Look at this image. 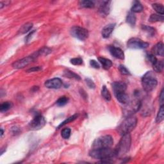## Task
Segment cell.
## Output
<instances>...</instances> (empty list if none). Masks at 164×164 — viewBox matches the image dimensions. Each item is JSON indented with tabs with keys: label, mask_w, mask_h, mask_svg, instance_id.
Masks as SVG:
<instances>
[{
	"label": "cell",
	"mask_w": 164,
	"mask_h": 164,
	"mask_svg": "<svg viewBox=\"0 0 164 164\" xmlns=\"http://www.w3.org/2000/svg\"><path fill=\"white\" fill-rule=\"evenodd\" d=\"M89 156L94 159L101 160H109L115 157L114 149L110 148L92 149L89 152Z\"/></svg>",
	"instance_id": "obj_1"
},
{
	"label": "cell",
	"mask_w": 164,
	"mask_h": 164,
	"mask_svg": "<svg viewBox=\"0 0 164 164\" xmlns=\"http://www.w3.org/2000/svg\"><path fill=\"white\" fill-rule=\"evenodd\" d=\"M131 144V137L129 133L122 135V138L120 139L119 143L114 149L115 157H121L125 154H126L130 149Z\"/></svg>",
	"instance_id": "obj_2"
},
{
	"label": "cell",
	"mask_w": 164,
	"mask_h": 164,
	"mask_svg": "<svg viewBox=\"0 0 164 164\" xmlns=\"http://www.w3.org/2000/svg\"><path fill=\"white\" fill-rule=\"evenodd\" d=\"M137 124V119L133 115H129L117 127V131L120 135L129 133L134 129Z\"/></svg>",
	"instance_id": "obj_3"
},
{
	"label": "cell",
	"mask_w": 164,
	"mask_h": 164,
	"mask_svg": "<svg viewBox=\"0 0 164 164\" xmlns=\"http://www.w3.org/2000/svg\"><path fill=\"white\" fill-rule=\"evenodd\" d=\"M158 85V80L152 71H148L142 78V85L147 92H151Z\"/></svg>",
	"instance_id": "obj_4"
},
{
	"label": "cell",
	"mask_w": 164,
	"mask_h": 164,
	"mask_svg": "<svg viewBox=\"0 0 164 164\" xmlns=\"http://www.w3.org/2000/svg\"><path fill=\"white\" fill-rule=\"evenodd\" d=\"M114 139L112 136L106 135L98 137L92 144V149L99 148H110L113 146Z\"/></svg>",
	"instance_id": "obj_5"
},
{
	"label": "cell",
	"mask_w": 164,
	"mask_h": 164,
	"mask_svg": "<svg viewBox=\"0 0 164 164\" xmlns=\"http://www.w3.org/2000/svg\"><path fill=\"white\" fill-rule=\"evenodd\" d=\"M70 33L73 37L82 41L87 39L89 37L88 30L78 26H75L71 28Z\"/></svg>",
	"instance_id": "obj_6"
},
{
	"label": "cell",
	"mask_w": 164,
	"mask_h": 164,
	"mask_svg": "<svg viewBox=\"0 0 164 164\" xmlns=\"http://www.w3.org/2000/svg\"><path fill=\"white\" fill-rule=\"evenodd\" d=\"M149 44L148 42H146L141 40L140 38L135 37L131 38L127 42L128 47L135 49H146L149 46Z\"/></svg>",
	"instance_id": "obj_7"
},
{
	"label": "cell",
	"mask_w": 164,
	"mask_h": 164,
	"mask_svg": "<svg viewBox=\"0 0 164 164\" xmlns=\"http://www.w3.org/2000/svg\"><path fill=\"white\" fill-rule=\"evenodd\" d=\"M46 123L45 118L41 114L37 115L29 124V128L32 130H38L42 128Z\"/></svg>",
	"instance_id": "obj_8"
},
{
	"label": "cell",
	"mask_w": 164,
	"mask_h": 164,
	"mask_svg": "<svg viewBox=\"0 0 164 164\" xmlns=\"http://www.w3.org/2000/svg\"><path fill=\"white\" fill-rule=\"evenodd\" d=\"M34 59L35 58H34L33 56H28V57H24L14 62L12 64V66L13 68L16 69H23L28 66L30 64L33 62Z\"/></svg>",
	"instance_id": "obj_9"
},
{
	"label": "cell",
	"mask_w": 164,
	"mask_h": 164,
	"mask_svg": "<svg viewBox=\"0 0 164 164\" xmlns=\"http://www.w3.org/2000/svg\"><path fill=\"white\" fill-rule=\"evenodd\" d=\"M45 87L51 89H58L62 86V81L58 78L47 80L44 83Z\"/></svg>",
	"instance_id": "obj_10"
},
{
	"label": "cell",
	"mask_w": 164,
	"mask_h": 164,
	"mask_svg": "<svg viewBox=\"0 0 164 164\" xmlns=\"http://www.w3.org/2000/svg\"><path fill=\"white\" fill-rule=\"evenodd\" d=\"M110 3L111 1H101L99 7V13L101 16L105 17L109 14L110 11Z\"/></svg>",
	"instance_id": "obj_11"
},
{
	"label": "cell",
	"mask_w": 164,
	"mask_h": 164,
	"mask_svg": "<svg viewBox=\"0 0 164 164\" xmlns=\"http://www.w3.org/2000/svg\"><path fill=\"white\" fill-rule=\"evenodd\" d=\"M109 49L110 54L113 56L114 57L120 59V60H124V51L119 48V47H115L113 46H110L109 47Z\"/></svg>",
	"instance_id": "obj_12"
},
{
	"label": "cell",
	"mask_w": 164,
	"mask_h": 164,
	"mask_svg": "<svg viewBox=\"0 0 164 164\" xmlns=\"http://www.w3.org/2000/svg\"><path fill=\"white\" fill-rule=\"evenodd\" d=\"M114 93L125 92L127 89L126 84L123 81H115L112 84Z\"/></svg>",
	"instance_id": "obj_13"
},
{
	"label": "cell",
	"mask_w": 164,
	"mask_h": 164,
	"mask_svg": "<svg viewBox=\"0 0 164 164\" xmlns=\"http://www.w3.org/2000/svg\"><path fill=\"white\" fill-rule=\"evenodd\" d=\"M115 27V23H111L105 26V27L102 30V32H101L102 37L105 38H109L112 32H113Z\"/></svg>",
	"instance_id": "obj_14"
},
{
	"label": "cell",
	"mask_w": 164,
	"mask_h": 164,
	"mask_svg": "<svg viewBox=\"0 0 164 164\" xmlns=\"http://www.w3.org/2000/svg\"><path fill=\"white\" fill-rule=\"evenodd\" d=\"M116 99H117V101L123 105H126L129 101V98L128 95L126 94L125 92H117V93H114Z\"/></svg>",
	"instance_id": "obj_15"
},
{
	"label": "cell",
	"mask_w": 164,
	"mask_h": 164,
	"mask_svg": "<svg viewBox=\"0 0 164 164\" xmlns=\"http://www.w3.org/2000/svg\"><path fill=\"white\" fill-rule=\"evenodd\" d=\"M153 55L160 56V57H163L164 55V49H163V42H160L158 44L155 45L152 48Z\"/></svg>",
	"instance_id": "obj_16"
},
{
	"label": "cell",
	"mask_w": 164,
	"mask_h": 164,
	"mask_svg": "<svg viewBox=\"0 0 164 164\" xmlns=\"http://www.w3.org/2000/svg\"><path fill=\"white\" fill-rule=\"evenodd\" d=\"M98 60L101 64L103 69L105 70H109L112 66V64H113L110 60L104 57H99Z\"/></svg>",
	"instance_id": "obj_17"
},
{
	"label": "cell",
	"mask_w": 164,
	"mask_h": 164,
	"mask_svg": "<svg viewBox=\"0 0 164 164\" xmlns=\"http://www.w3.org/2000/svg\"><path fill=\"white\" fill-rule=\"evenodd\" d=\"M152 66L153 69L155 72H162L163 70V67H164V63L163 60H157L156 62H154Z\"/></svg>",
	"instance_id": "obj_18"
},
{
	"label": "cell",
	"mask_w": 164,
	"mask_h": 164,
	"mask_svg": "<svg viewBox=\"0 0 164 164\" xmlns=\"http://www.w3.org/2000/svg\"><path fill=\"white\" fill-rule=\"evenodd\" d=\"M126 23L130 25L131 27H135V25L136 24L137 18L134 13H133L132 12H129L126 16Z\"/></svg>",
	"instance_id": "obj_19"
},
{
	"label": "cell",
	"mask_w": 164,
	"mask_h": 164,
	"mask_svg": "<svg viewBox=\"0 0 164 164\" xmlns=\"http://www.w3.org/2000/svg\"><path fill=\"white\" fill-rule=\"evenodd\" d=\"M33 27V24L32 23H27L23 24L22 27L19 30L18 33L19 34H24L26 33H28L29 31L31 30Z\"/></svg>",
	"instance_id": "obj_20"
},
{
	"label": "cell",
	"mask_w": 164,
	"mask_h": 164,
	"mask_svg": "<svg viewBox=\"0 0 164 164\" xmlns=\"http://www.w3.org/2000/svg\"><path fill=\"white\" fill-rule=\"evenodd\" d=\"M143 6L142 4L138 1H135L133 2V5L131 8V12L133 13H139L143 11Z\"/></svg>",
	"instance_id": "obj_21"
},
{
	"label": "cell",
	"mask_w": 164,
	"mask_h": 164,
	"mask_svg": "<svg viewBox=\"0 0 164 164\" xmlns=\"http://www.w3.org/2000/svg\"><path fill=\"white\" fill-rule=\"evenodd\" d=\"M101 96L105 100L107 101H109L111 100L112 99V96L111 94L109 92V90L107 89L106 87V86H103L101 89Z\"/></svg>",
	"instance_id": "obj_22"
},
{
	"label": "cell",
	"mask_w": 164,
	"mask_h": 164,
	"mask_svg": "<svg viewBox=\"0 0 164 164\" xmlns=\"http://www.w3.org/2000/svg\"><path fill=\"white\" fill-rule=\"evenodd\" d=\"M64 76H66V78H71V79H75L76 80H80L81 78L79 75H78L76 73L73 72L72 71H71L69 70H66V71H64Z\"/></svg>",
	"instance_id": "obj_23"
},
{
	"label": "cell",
	"mask_w": 164,
	"mask_h": 164,
	"mask_svg": "<svg viewBox=\"0 0 164 164\" xmlns=\"http://www.w3.org/2000/svg\"><path fill=\"white\" fill-rule=\"evenodd\" d=\"M79 5L81 8H94L95 7V4L92 1H89V0H84V1H80Z\"/></svg>",
	"instance_id": "obj_24"
},
{
	"label": "cell",
	"mask_w": 164,
	"mask_h": 164,
	"mask_svg": "<svg viewBox=\"0 0 164 164\" xmlns=\"http://www.w3.org/2000/svg\"><path fill=\"white\" fill-rule=\"evenodd\" d=\"M152 7L153 9L156 11L158 14L163 16L164 14V8L162 4H158V3H154L152 5Z\"/></svg>",
	"instance_id": "obj_25"
},
{
	"label": "cell",
	"mask_w": 164,
	"mask_h": 164,
	"mask_svg": "<svg viewBox=\"0 0 164 164\" xmlns=\"http://www.w3.org/2000/svg\"><path fill=\"white\" fill-rule=\"evenodd\" d=\"M163 117H164V106L161 105L157 115L156 122L157 123H161L163 120Z\"/></svg>",
	"instance_id": "obj_26"
},
{
	"label": "cell",
	"mask_w": 164,
	"mask_h": 164,
	"mask_svg": "<svg viewBox=\"0 0 164 164\" xmlns=\"http://www.w3.org/2000/svg\"><path fill=\"white\" fill-rule=\"evenodd\" d=\"M149 22L151 23H155L158 22V21H161L163 22V16H161L159 14H151L149 19Z\"/></svg>",
	"instance_id": "obj_27"
},
{
	"label": "cell",
	"mask_w": 164,
	"mask_h": 164,
	"mask_svg": "<svg viewBox=\"0 0 164 164\" xmlns=\"http://www.w3.org/2000/svg\"><path fill=\"white\" fill-rule=\"evenodd\" d=\"M12 107V103L9 101L4 102L0 105V112H7L8 110H10Z\"/></svg>",
	"instance_id": "obj_28"
},
{
	"label": "cell",
	"mask_w": 164,
	"mask_h": 164,
	"mask_svg": "<svg viewBox=\"0 0 164 164\" xmlns=\"http://www.w3.org/2000/svg\"><path fill=\"white\" fill-rule=\"evenodd\" d=\"M142 29L144 31H145L146 32L148 33V35H151V36L154 35L155 33H156V30H155V29L154 28L149 27V26H147V25H142Z\"/></svg>",
	"instance_id": "obj_29"
},
{
	"label": "cell",
	"mask_w": 164,
	"mask_h": 164,
	"mask_svg": "<svg viewBox=\"0 0 164 164\" xmlns=\"http://www.w3.org/2000/svg\"><path fill=\"white\" fill-rule=\"evenodd\" d=\"M51 52V49L48 48V47H43L39 51H38L37 52L35 53V56L34 57V58H35L36 57H38V56H41V55H47L49 54Z\"/></svg>",
	"instance_id": "obj_30"
},
{
	"label": "cell",
	"mask_w": 164,
	"mask_h": 164,
	"mask_svg": "<svg viewBox=\"0 0 164 164\" xmlns=\"http://www.w3.org/2000/svg\"><path fill=\"white\" fill-rule=\"evenodd\" d=\"M69 101V98L67 96H62L60 97L58 100L56 102V104H57L58 106H63L66 105Z\"/></svg>",
	"instance_id": "obj_31"
},
{
	"label": "cell",
	"mask_w": 164,
	"mask_h": 164,
	"mask_svg": "<svg viewBox=\"0 0 164 164\" xmlns=\"http://www.w3.org/2000/svg\"><path fill=\"white\" fill-rule=\"evenodd\" d=\"M71 130L69 128H65L61 131V135L64 139H68L71 136Z\"/></svg>",
	"instance_id": "obj_32"
},
{
	"label": "cell",
	"mask_w": 164,
	"mask_h": 164,
	"mask_svg": "<svg viewBox=\"0 0 164 164\" xmlns=\"http://www.w3.org/2000/svg\"><path fill=\"white\" fill-rule=\"evenodd\" d=\"M78 114H75V115H73L72 116H71V117H69V118H67L66 120H65L64 122H62L61 124H60L59 126H58V128L57 129H59L60 128H61L62 126H64L65 124H68L69 123H71L72 121H73V120H75L77 117H78Z\"/></svg>",
	"instance_id": "obj_33"
},
{
	"label": "cell",
	"mask_w": 164,
	"mask_h": 164,
	"mask_svg": "<svg viewBox=\"0 0 164 164\" xmlns=\"http://www.w3.org/2000/svg\"><path fill=\"white\" fill-rule=\"evenodd\" d=\"M119 71L120 72V73H121L123 75H131L130 72H129L128 69L124 66H123V65H120L119 67Z\"/></svg>",
	"instance_id": "obj_34"
},
{
	"label": "cell",
	"mask_w": 164,
	"mask_h": 164,
	"mask_svg": "<svg viewBox=\"0 0 164 164\" xmlns=\"http://www.w3.org/2000/svg\"><path fill=\"white\" fill-rule=\"evenodd\" d=\"M71 63L75 66H80L83 64V60L81 58H74L71 60Z\"/></svg>",
	"instance_id": "obj_35"
},
{
	"label": "cell",
	"mask_w": 164,
	"mask_h": 164,
	"mask_svg": "<svg viewBox=\"0 0 164 164\" xmlns=\"http://www.w3.org/2000/svg\"><path fill=\"white\" fill-rule=\"evenodd\" d=\"M85 82L86 84L88 86L90 89H95L96 87V85L94 83V81L90 78H85Z\"/></svg>",
	"instance_id": "obj_36"
},
{
	"label": "cell",
	"mask_w": 164,
	"mask_h": 164,
	"mask_svg": "<svg viewBox=\"0 0 164 164\" xmlns=\"http://www.w3.org/2000/svg\"><path fill=\"white\" fill-rule=\"evenodd\" d=\"M90 66L92 67L93 68H95V69H100V64H99L98 63V62H96V60H91L90 61Z\"/></svg>",
	"instance_id": "obj_37"
},
{
	"label": "cell",
	"mask_w": 164,
	"mask_h": 164,
	"mask_svg": "<svg viewBox=\"0 0 164 164\" xmlns=\"http://www.w3.org/2000/svg\"><path fill=\"white\" fill-rule=\"evenodd\" d=\"M42 70V67L40 66H37V67H33L32 68H30L27 71V72H37L38 71Z\"/></svg>",
	"instance_id": "obj_38"
},
{
	"label": "cell",
	"mask_w": 164,
	"mask_h": 164,
	"mask_svg": "<svg viewBox=\"0 0 164 164\" xmlns=\"http://www.w3.org/2000/svg\"><path fill=\"white\" fill-rule=\"evenodd\" d=\"M160 103V106L163 105V101H164V95H163V89L162 90L160 95V99H159Z\"/></svg>",
	"instance_id": "obj_39"
},
{
	"label": "cell",
	"mask_w": 164,
	"mask_h": 164,
	"mask_svg": "<svg viewBox=\"0 0 164 164\" xmlns=\"http://www.w3.org/2000/svg\"><path fill=\"white\" fill-rule=\"evenodd\" d=\"M35 30H33V32H32L31 33H30L28 34V36H27V37H26V38H25V41H26V42H28V41L30 40V38L32 37V36L33 35V34L34 33H35Z\"/></svg>",
	"instance_id": "obj_40"
},
{
	"label": "cell",
	"mask_w": 164,
	"mask_h": 164,
	"mask_svg": "<svg viewBox=\"0 0 164 164\" xmlns=\"http://www.w3.org/2000/svg\"><path fill=\"white\" fill-rule=\"evenodd\" d=\"M3 133H4L3 130V129L1 128V137H3Z\"/></svg>",
	"instance_id": "obj_41"
}]
</instances>
